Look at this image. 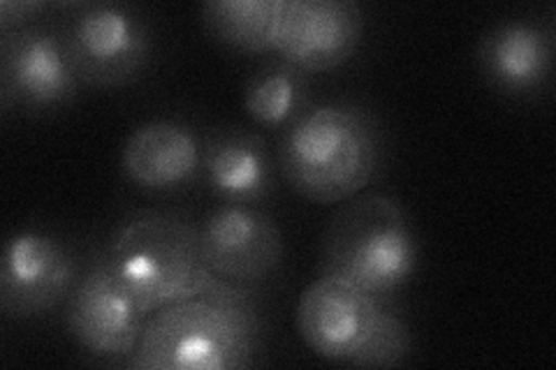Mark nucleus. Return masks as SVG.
I'll list each match as a JSON object with an SVG mask.
<instances>
[{"label":"nucleus","mask_w":556,"mask_h":370,"mask_svg":"<svg viewBox=\"0 0 556 370\" xmlns=\"http://www.w3.org/2000/svg\"><path fill=\"white\" fill-rule=\"evenodd\" d=\"M263 349L255 294L214 278L204 292L149 315L130 370H243Z\"/></svg>","instance_id":"1"},{"label":"nucleus","mask_w":556,"mask_h":370,"mask_svg":"<svg viewBox=\"0 0 556 370\" xmlns=\"http://www.w3.org/2000/svg\"><path fill=\"white\" fill-rule=\"evenodd\" d=\"M382 163L378 118L357 102L308 104L281 132L278 165L288 186L323 206L353 200Z\"/></svg>","instance_id":"2"},{"label":"nucleus","mask_w":556,"mask_h":370,"mask_svg":"<svg viewBox=\"0 0 556 370\" xmlns=\"http://www.w3.org/2000/svg\"><path fill=\"white\" fill-rule=\"evenodd\" d=\"M104 253L121 285L147 315L214 283L202 257L200 227L179 210H137L114 229Z\"/></svg>","instance_id":"3"},{"label":"nucleus","mask_w":556,"mask_h":370,"mask_svg":"<svg viewBox=\"0 0 556 370\" xmlns=\"http://www.w3.org/2000/svg\"><path fill=\"white\" fill-rule=\"evenodd\" d=\"M294 324L320 359L353 368H394L410 355V329L386 296L320 276L302 292Z\"/></svg>","instance_id":"4"},{"label":"nucleus","mask_w":556,"mask_h":370,"mask_svg":"<svg viewBox=\"0 0 556 370\" xmlns=\"http://www.w3.org/2000/svg\"><path fill=\"white\" fill-rule=\"evenodd\" d=\"M420 264V239L406 208L390 195H355L329 218L320 271L376 296L408 285Z\"/></svg>","instance_id":"5"},{"label":"nucleus","mask_w":556,"mask_h":370,"mask_svg":"<svg viewBox=\"0 0 556 370\" xmlns=\"http://www.w3.org/2000/svg\"><path fill=\"white\" fill-rule=\"evenodd\" d=\"M75 73L89 88H121L142 77L155 51L144 12L126 3H79L59 26Z\"/></svg>","instance_id":"6"},{"label":"nucleus","mask_w":556,"mask_h":370,"mask_svg":"<svg viewBox=\"0 0 556 370\" xmlns=\"http://www.w3.org/2000/svg\"><path fill=\"white\" fill-rule=\"evenodd\" d=\"M84 88L59 26L30 22L0 38L3 110L47 116L73 104Z\"/></svg>","instance_id":"7"},{"label":"nucleus","mask_w":556,"mask_h":370,"mask_svg":"<svg viewBox=\"0 0 556 370\" xmlns=\"http://www.w3.org/2000/svg\"><path fill=\"white\" fill-rule=\"evenodd\" d=\"M63 320L70 336L91 357L128 363L149 315L121 285L102 248L84 261L77 283L63 304Z\"/></svg>","instance_id":"8"},{"label":"nucleus","mask_w":556,"mask_h":370,"mask_svg":"<svg viewBox=\"0 0 556 370\" xmlns=\"http://www.w3.org/2000/svg\"><path fill=\"white\" fill-rule=\"evenodd\" d=\"M84 264L73 243L42 227L8 237L0 259V310L12 320H33L67 302Z\"/></svg>","instance_id":"9"},{"label":"nucleus","mask_w":556,"mask_h":370,"mask_svg":"<svg viewBox=\"0 0 556 370\" xmlns=\"http://www.w3.org/2000/svg\"><path fill=\"white\" fill-rule=\"evenodd\" d=\"M198 227L206 267L225 283L253 290L281 267L283 232L263 206L220 202Z\"/></svg>","instance_id":"10"},{"label":"nucleus","mask_w":556,"mask_h":370,"mask_svg":"<svg viewBox=\"0 0 556 370\" xmlns=\"http://www.w3.org/2000/svg\"><path fill=\"white\" fill-rule=\"evenodd\" d=\"M202 135L181 118H151L126 137L121 174L147 197H174L202 186Z\"/></svg>","instance_id":"11"},{"label":"nucleus","mask_w":556,"mask_h":370,"mask_svg":"<svg viewBox=\"0 0 556 370\" xmlns=\"http://www.w3.org/2000/svg\"><path fill=\"white\" fill-rule=\"evenodd\" d=\"M364 40V10L355 0H283L276 51L308 75L351 61Z\"/></svg>","instance_id":"12"},{"label":"nucleus","mask_w":556,"mask_h":370,"mask_svg":"<svg viewBox=\"0 0 556 370\" xmlns=\"http://www.w3.org/2000/svg\"><path fill=\"white\" fill-rule=\"evenodd\" d=\"M476 61L498 93L533 98L552 79L554 26L541 20H503L480 35Z\"/></svg>","instance_id":"13"},{"label":"nucleus","mask_w":556,"mask_h":370,"mask_svg":"<svg viewBox=\"0 0 556 370\" xmlns=\"http://www.w3.org/2000/svg\"><path fill=\"white\" fill-rule=\"evenodd\" d=\"M202 186L223 204L267 202L276 188V163L267 139L235 123L206 130Z\"/></svg>","instance_id":"14"},{"label":"nucleus","mask_w":556,"mask_h":370,"mask_svg":"<svg viewBox=\"0 0 556 370\" xmlns=\"http://www.w3.org/2000/svg\"><path fill=\"white\" fill-rule=\"evenodd\" d=\"M311 104V75L276 56L255 67L243 86V110L257 128L283 132Z\"/></svg>","instance_id":"15"},{"label":"nucleus","mask_w":556,"mask_h":370,"mask_svg":"<svg viewBox=\"0 0 556 370\" xmlns=\"http://www.w3.org/2000/svg\"><path fill=\"white\" fill-rule=\"evenodd\" d=\"M283 0H208L200 8L212 38L243 54H274Z\"/></svg>","instance_id":"16"},{"label":"nucleus","mask_w":556,"mask_h":370,"mask_svg":"<svg viewBox=\"0 0 556 370\" xmlns=\"http://www.w3.org/2000/svg\"><path fill=\"white\" fill-rule=\"evenodd\" d=\"M47 10V3H14V0H3L0 3V33L26 26L38 22V16Z\"/></svg>","instance_id":"17"}]
</instances>
